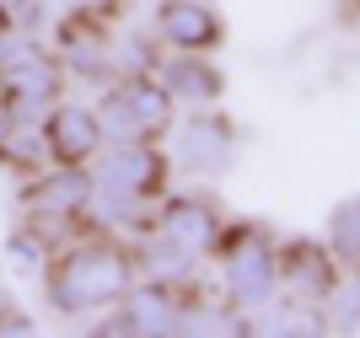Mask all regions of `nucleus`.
I'll use <instances>...</instances> for the list:
<instances>
[{
	"instance_id": "nucleus-5",
	"label": "nucleus",
	"mask_w": 360,
	"mask_h": 338,
	"mask_svg": "<svg viewBox=\"0 0 360 338\" xmlns=\"http://www.w3.org/2000/svg\"><path fill=\"white\" fill-rule=\"evenodd\" d=\"M11 258H16V264H27V268H38V264H44V247H32V236L16 231L11 236Z\"/></svg>"
},
{
	"instance_id": "nucleus-6",
	"label": "nucleus",
	"mask_w": 360,
	"mask_h": 338,
	"mask_svg": "<svg viewBox=\"0 0 360 338\" xmlns=\"http://www.w3.org/2000/svg\"><path fill=\"white\" fill-rule=\"evenodd\" d=\"M75 16H91V22H103V16H113L119 11V0H65Z\"/></svg>"
},
{
	"instance_id": "nucleus-2",
	"label": "nucleus",
	"mask_w": 360,
	"mask_h": 338,
	"mask_svg": "<svg viewBox=\"0 0 360 338\" xmlns=\"http://www.w3.org/2000/svg\"><path fill=\"white\" fill-rule=\"evenodd\" d=\"M44 134H49V156L65 167H86L108 145L97 108H81V103H54L44 118Z\"/></svg>"
},
{
	"instance_id": "nucleus-4",
	"label": "nucleus",
	"mask_w": 360,
	"mask_h": 338,
	"mask_svg": "<svg viewBox=\"0 0 360 338\" xmlns=\"http://www.w3.org/2000/svg\"><path fill=\"white\" fill-rule=\"evenodd\" d=\"M156 22H162L167 44H183V48H199V44L215 38V16L205 11V6H188V0H167Z\"/></svg>"
},
{
	"instance_id": "nucleus-3",
	"label": "nucleus",
	"mask_w": 360,
	"mask_h": 338,
	"mask_svg": "<svg viewBox=\"0 0 360 338\" xmlns=\"http://www.w3.org/2000/svg\"><path fill=\"white\" fill-rule=\"evenodd\" d=\"M172 327V301H167L162 285H129L119 295V311H113V323L108 333H162Z\"/></svg>"
},
{
	"instance_id": "nucleus-1",
	"label": "nucleus",
	"mask_w": 360,
	"mask_h": 338,
	"mask_svg": "<svg viewBox=\"0 0 360 338\" xmlns=\"http://www.w3.org/2000/svg\"><path fill=\"white\" fill-rule=\"evenodd\" d=\"M129 285H135V264H129V252H124L119 236H91L81 247H70L60 264H54V274H49V295H54V306H60L65 317L108 306V301H119Z\"/></svg>"
},
{
	"instance_id": "nucleus-7",
	"label": "nucleus",
	"mask_w": 360,
	"mask_h": 338,
	"mask_svg": "<svg viewBox=\"0 0 360 338\" xmlns=\"http://www.w3.org/2000/svg\"><path fill=\"white\" fill-rule=\"evenodd\" d=\"M22 6H27V0H0V11H6V16H16ZM11 27H16V22H11Z\"/></svg>"
}]
</instances>
